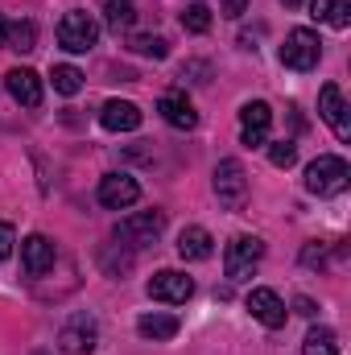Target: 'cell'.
<instances>
[{"label": "cell", "instance_id": "cell-1", "mask_svg": "<svg viewBox=\"0 0 351 355\" xmlns=\"http://www.w3.org/2000/svg\"><path fill=\"white\" fill-rule=\"evenodd\" d=\"M351 182V166L335 153H323L318 162L306 166V190L318 194V198H331V194H343Z\"/></svg>", "mask_w": 351, "mask_h": 355}, {"label": "cell", "instance_id": "cell-2", "mask_svg": "<svg viewBox=\"0 0 351 355\" xmlns=\"http://www.w3.org/2000/svg\"><path fill=\"white\" fill-rule=\"evenodd\" d=\"M323 58V42L314 29H289L281 42V67L289 71H314Z\"/></svg>", "mask_w": 351, "mask_h": 355}, {"label": "cell", "instance_id": "cell-3", "mask_svg": "<svg viewBox=\"0 0 351 355\" xmlns=\"http://www.w3.org/2000/svg\"><path fill=\"white\" fill-rule=\"evenodd\" d=\"M215 198H219L223 211H240L248 202V174H244V166L236 157L215 166Z\"/></svg>", "mask_w": 351, "mask_h": 355}, {"label": "cell", "instance_id": "cell-4", "mask_svg": "<svg viewBox=\"0 0 351 355\" xmlns=\"http://www.w3.org/2000/svg\"><path fill=\"white\" fill-rule=\"evenodd\" d=\"M162 232H166V211H137V215H124L116 223V240H124L128 248H145Z\"/></svg>", "mask_w": 351, "mask_h": 355}, {"label": "cell", "instance_id": "cell-5", "mask_svg": "<svg viewBox=\"0 0 351 355\" xmlns=\"http://www.w3.org/2000/svg\"><path fill=\"white\" fill-rule=\"evenodd\" d=\"M261 257H264V240H257V236H236L228 244V252H223V272L232 281H244V277H252V268L261 265Z\"/></svg>", "mask_w": 351, "mask_h": 355}, {"label": "cell", "instance_id": "cell-6", "mask_svg": "<svg viewBox=\"0 0 351 355\" xmlns=\"http://www.w3.org/2000/svg\"><path fill=\"white\" fill-rule=\"evenodd\" d=\"M99 42V25L91 21L87 12H67L62 21H58V46L62 50H71V54H87L91 46Z\"/></svg>", "mask_w": 351, "mask_h": 355}, {"label": "cell", "instance_id": "cell-7", "mask_svg": "<svg viewBox=\"0 0 351 355\" xmlns=\"http://www.w3.org/2000/svg\"><path fill=\"white\" fill-rule=\"evenodd\" d=\"M95 343H99V327H95L91 314H71L58 331V347L67 355H91Z\"/></svg>", "mask_w": 351, "mask_h": 355}, {"label": "cell", "instance_id": "cell-8", "mask_svg": "<svg viewBox=\"0 0 351 355\" xmlns=\"http://www.w3.org/2000/svg\"><path fill=\"white\" fill-rule=\"evenodd\" d=\"M149 297L153 302H166V306H186L194 297V281L178 268H162L149 277Z\"/></svg>", "mask_w": 351, "mask_h": 355}, {"label": "cell", "instance_id": "cell-9", "mask_svg": "<svg viewBox=\"0 0 351 355\" xmlns=\"http://www.w3.org/2000/svg\"><path fill=\"white\" fill-rule=\"evenodd\" d=\"M54 257H58V248H54L50 236L33 232V236L21 240V268H25V277H46L54 268Z\"/></svg>", "mask_w": 351, "mask_h": 355}, {"label": "cell", "instance_id": "cell-10", "mask_svg": "<svg viewBox=\"0 0 351 355\" xmlns=\"http://www.w3.org/2000/svg\"><path fill=\"white\" fill-rule=\"evenodd\" d=\"M141 198V186L132 174H103L99 178V202L108 211H128Z\"/></svg>", "mask_w": 351, "mask_h": 355}, {"label": "cell", "instance_id": "cell-11", "mask_svg": "<svg viewBox=\"0 0 351 355\" xmlns=\"http://www.w3.org/2000/svg\"><path fill=\"white\" fill-rule=\"evenodd\" d=\"M318 116L331 124V132L339 137V141H351V120H348V99H343V91L339 83H327V87L318 91Z\"/></svg>", "mask_w": 351, "mask_h": 355}, {"label": "cell", "instance_id": "cell-12", "mask_svg": "<svg viewBox=\"0 0 351 355\" xmlns=\"http://www.w3.org/2000/svg\"><path fill=\"white\" fill-rule=\"evenodd\" d=\"M268 128H273V107H268V103L252 99V103L240 107V141H244L248 149H257V145L268 141Z\"/></svg>", "mask_w": 351, "mask_h": 355}, {"label": "cell", "instance_id": "cell-13", "mask_svg": "<svg viewBox=\"0 0 351 355\" xmlns=\"http://www.w3.org/2000/svg\"><path fill=\"white\" fill-rule=\"evenodd\" d=\"M244 306H248V314H252L261 327H268V331H281V327H285V318H289V310H285L281 293H273V289H252Z\"/></svg>", "mask_w": 351, "mask_h": 355}, {"label": "cell", "instance_id": "cell-14", "mask_svg": "<svg viewBox=\"0 0 351 355\" xmlns=\"http://www.w3.org/2000/svg\"><path fill=\"white\" fill-rule=\"evenodd\" d=\"M99 124L108 132H132V128H141V107L132 99H108L99 107Z\"/></svg>", "mask_w": 351, "mask_h": 355}, {"label": "cell", "instance_id": "cell-15", "mask_svg": "<svg viewBox=\"0 0 351 355\" xmlns=\"http://www.w3.org/2000/svg\"><path fill=\"white\" fill-rule=\"evenodd\" d=\"M157 112H162V120H166L170 128H182V132H190V128L198 124V112H194V103H190L182 91H166V95L157 99Z\"/></svg>", "mask_w": 351, "mask_h": 355}, {"label": "cell", "instance_id": "cell-16", "mask_svg": "<svg viewBox=\"0 0 351 355\" xmlns=\"http://www.w3.org/2000/svg\"><path fill=\"white\" fill-rule=\"evenodd\" d=\"M4 87H8V95H12L21 107H42V79H37L29 67L8 71V75H4Z\"/></svg>", "mask_w": 351, "mask_h": 355}, {"label": "cell", "instance_id": "cell-17", "mask_svg": "<svg viewBox=\"0 0 351 355\" xmlns=\"http://www.w3.org/2000/svg\"><path fill=\"white\" fill-rule=\"evenodd\" d=\"M211 252H215V240H211L207 227H182V236H178V257L182 261H207Z\"/></svg>", "mask_w": 351, "mask_h": 355}, {"label": "cell", "instance_id": "cell-18", "mask_svg": "<svg viewBox=\"0 0 351 355\" xmlns=\"http://www.w3.org/2000/svg\"><path fill=\"white\" fill-rule=\"evenodd\" d=\"M310 17L331 25V29H348L351 25V0H310Z\"/></svg>", "mask_w": 351, "mask_h": 355}, {"label": "cell", "instance_id": "cell-19", "mask_svg": "<svg viewBox=\"0 0 351 355\" xmlns=\"http://www.w3.org/2000/svg\"><path fill=\"white\" fill-rule=\"evenodd\" d=\"M178 327H182V322H178L174 314H141V318H137V331H141L145 339H153V343L174 339Z\"/></svg>", "mask_w": 351, "mask_h": 355}, {"label": "cell", "instance_id": "cell-20", "mask_svg": "<svg viewBox=\"0 0 351 355\" xmlns=\"http://www.w3.org/2000/svg\"><path fill=\"white\" fill-rule=\"evenodd\" d=\"M132 21H137V8H132V0H108V4H103V25H108L112 33H124V29H132Z\"/></svg>", "mask_w": 351, "mask_h": 355}, {"label": "cell", "instance_id": "cell-21", "mask_svg": "<svg viewBox=\"0 0 351 355\" xmlns=\"http://www.w3.org/2000/svg\"><path fill=\"white\" fill-rule=\"evenodd\" d=\"M302 355H339V335L331 327H314L302 343Z\"/></svg>", "mask_w": 351, "mask_h": 355}, {"label": "cell", "instance_id": "cell-22", "mask_svg": "<svg viewBox=\"0 0 351 355\" xmlns=\"http://www.w3.org/2000/svg\"><path fill=\"white\" fill-rule=\"evenodd\" d=\"M4 46L17 50V54H29L37 46V25L33 21H8V42Z\"/></svg>", "mask_w": 351, "mask_h": 355}, {"label": "cell", "instance_id": "cell-23", "mask_svg": "<svg viewBox=\"0 0 351 355\" xmlns=\"http://www.w3.org/2000/svg\"><path fill=\"white\" fill-rule=\"evenodd\" d=\"M50 79H54V91H58V95H79V87H83L79 67H67V62H62V67H54V75H50Z\"/></svg>", "mask_w": 351, "mask_h": 355}, {"label": "cell", "instance_id": "cell-24", "mask_svg": "<svg viewBox=\"0 0 351 355\" xmlns=\"http://www.w3.org/2000/svg\"><path fill=\"white\" fill-rule=\"evenodd\" d=\"M182 29L207 33V29H211V8H207V4H186V8H182Z\"/></svg>", "mask_w": 351, "mask_h": 355}, {"label": "cell", "instance_id": "cell-25", "mask_svg": "<svg viewBox=\"0 0 351 355\" xmlns=\"http://www.w3.org/2000/svg\"><path fill=\"white\" fill-rule=\"evenodd\" d=\"M132 50H137L141 58H166V54H170L166 37H157V33H141V37H132Z\"/></svg>", "mask_w": 351, "mask_h": 355}, {"label": "cell", "instance_id": "cell-26", "mask_svg": "<svg viewBox=\"0 0 351 355\" xmlns=\"http://www.w3.org/2000/svg\"><path fill=\"white\" fill-rule=\"evenodd\" d=\"M268 162H273L277 170H289V166L298 162V145H293V141H273V145H268Z\"/></svg>", "mask_w": 351, "mask_h": 355}, {"label": "cell", "instance_id": "cell-27", "mask_svg": "<svg viewBox=\"0 0 351 355\" xmlns=\"http://www.w3.org/2000/svg\"><path fill=\"white\" fill-rule=\"evenodd\" d=\"M219 12L236 21V17H244V12H248V0H219Z\"/></svg>", "mask_w": 351, "mask_h": 355}, {"label": "cell", "instance_id": "cell-28", "mask_svg": "<svg viewBox=\"0 0 351 355\" xmlns=\"http://www.w3.org/2000/svg\"><path fill=\"white\" fill-rule=\"evenodd\" d=\"M12 244H17V236H12V227H8V223L0 219V261H4L8 252H12Z\"/></svg>", "mask_w": 351, "mask_h": 355}, {"label": "cell", "instance_id": "cell-29", "mask_svg": "<svg viewBox=\"0 0 351 355\" xmlns=\"http://www.w3.org/2000/svg\"><path fill=\"white\" fill-rule=\"evenodd\" d=\"M207 71H211L207 62H186V71H182V75H194L190 83H207Z\"/></svg>", "mask_w": 351, "mask_h": 355}, {"label": "cell", "instance_id": "cell-30", "mask_svg": "<svg viewBox=\"0 0 351 355\" xmlns=\"http://www.w3.org/2000/svg\"><path fill=\"white\" fill-rule=\"evenodd\" d=\"M4 42H8V21L0 17V46H4Z\"/></svg>", "mask_w": 351, "mask_h": 355}, {"label": "cell", "instance_id": "cell-31", "mask_svg": "<svg viewBox=\"0 0 351 355\" xmlns=\"http://www.w3.org/2000/svg\"><path fill=\"white\" fill-rule=\"evenodd\" d=\"M281 4H285V8H302L306 0H281Z\"/></svg>", "mask_w": 351, "mask_h": 355}]
</instances>
